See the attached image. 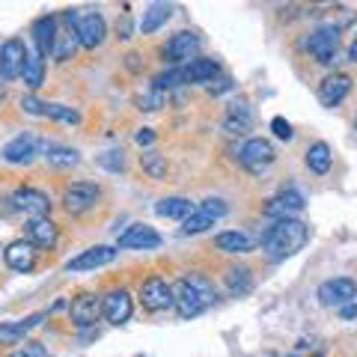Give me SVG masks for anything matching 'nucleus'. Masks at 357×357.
<instances>
[{
    "label": "nucleus",
    "mask_w": 357,
    "mask_h": 357,
    "mask_svg": "<svg viewBox=\"0 0 357 357\" xmlns=\"http://www.w3.org/2000/svg\"><path fill=\"white\" fill-rule=\"evenodd\" d=\"M310 241V227L298 218H283L274 220L262 236V250L268 253L271 262H283L289 256H295L298 250H304V244Z\"/></svg>",
    "instance_id": "1"
},
{
    "label": "nucleus",
    "mask_w": 357,
    "mask_h": 357,
    "mask_svg": "<svg viewBox=\"0 0 357 357\" xmlns=\"http://www.w3.org/2000/svg\"><path fill=\"white\" fill-rule=\"evenodd\" d=\"M215 286L203 274H188L173 286V307L182 319H194L215 304Z\"/></svg>",
    "instance_id": "2"
},
{
    "label": "nucleus",
    "mask_w": 357,
    "mask_h": 357,
    "mask_svg": "<svg viewBox=\"0 0 357 357\" xmlns=\"http://www.w3.org/2000/svg\"><path fill=\"white\" fill-rule=\"evenodd\" d=\"M223 215H227V203L220 197H208L182 220V232L185 236H199L208 227H215V220H220Z\"/></svg>",
    "instance_id": "3"
},
{
    "label": "nucleus",
    "mask_w": 357,
    "mask_h": 357,
    "mask_svg": "<svg viewBox=\"0 0 357 357\" xmlns=\"http://www.w3.org/2000/svg\"><path fill=\"white\" fill-rule=\"evenodd\" d=\"M337 48H340V27H333V24L319 27L316 33H310V39H307V51L325 66L337 60Z\"/></svg>",
    "instance_id": "4"
},
{
    "label": "nucleus",
    "mask_w": 357,
    "mask_h": 357,
    "mask_svg": "<svg viewBox=\"0 0 357 357\" xmlns=\"http://www.w3.org/2000/svg\"><path fill=\"white\" fill-rule=\"evenodd\" d=\"M98 197H102V191L93 182H75L63 191V206L69 215H84V211L98 206Z\"/></svg>",
    "instance_id": "5"
},
{
    "label": "nucleus",
    "mask_w": 357,
    "mask_h": 357,
    "mask_svg": "<svg viewBox=\"0 0 357 357\" xmlns=\"http://www.w3.org/2000/svg\"><path fill=\"white\" fill-rule=\"evenodd\" d=\"M197 51H199V39H197V33H191V30H182V33H176V36L164 45V60L167 63H173L176 69L178 66H188L191 60H197Z\"/></svg>",
    "instance_id": "6"
},
{
    "label": "nucleus",
    "mask_w": 357,
    "mask_h": 357,
    "mask_svg": "<svg viewBox=\"0 0 357 357\" xmlns=\"http://www.w3.org/2000/svg\"><path fill=\"white\" fill-rule=\"evenodd\" d=\"M319 301L325 307H345L351 304V301H357V283L351 280V277H333V280H325L319 286Z\"/></svg>",
    "instance_id": "7"
},
{
    "label": "nucleus",
    "mask_w": 357,
    "mask_h": 357,
    "mask_svg": "<svg viewBox=\"0 0 357 357\" xmlns=\"http://www.w3.org/2000/svg\"><path fill=\"white\" fill-rule=\"evenodd\" d=\"M140 304L149 312H161L173 307V286L164 280V277H149L146 283L140 286Z\"/></svg>",
    "instance_id": "8"
},
{
    "label": "nucleus",
    "mask_w": 357,
    "mask_h": 357,
    "mask_svg": "<svg viewBox=\"0 0 357 357\" xmlns=\"http://www.w3.org/2000/svg\"><path fill=\"white\" fill-rule=\"evenodd\" d=\"M241 167L244 170H250V173H262L265 167H271L274 164V146L268 143L265 137H250L248 143L241 146Z\"/></svg>",
    "instance_id": "9"
},
{
    "label": "nucleus",
    "mask_w": 357,
    "mask_h": 357,
    "mask_svg": "<svg viewBox=\"0 0 357 357\" xmlns=\"http://www.w3.org/2000/svg\"><path fill=\"white\" fill-rule=\"evenodd\" d=\"M27 60V45L21 39H6L0 45V81H15L24 69Z\"/></svg>",
    "instance_id": "10"
},
{
    "label": "nucleus",
    "mask_w": 357,
    "mask_h": 357,
    "mask_svg": "<svg viewBox=\"0 0 357 357\" xmlns=\"http://www.w3.org/2000/svg\"><path fill=\"white\" fill-rule=\"evenodd\" d=\"M304 194L295 191V188H286V191H280L277 197H271L268 203L262 206V211L268 218H277V220H283V218H295L304 211Z\"/></svg>",
    "instance_id": "11"
},
{
    "label": "nucleus",
    "mask_w": 357,
    "mask_h": 357,
    "mask_svg": "<svg viewBox=\"0 0 357 357\" xmlns=\"http://www.w3.org/2000/svg\"><path fill=\"white\" fill-rule=\"evenodd\" d=\"M105 36H107V24L98 13H86V15L77 18L75 39H77L81 48H98V45L105 42Z\"/></svg>",
    "instance_id": "12"
},
{
    "label": "nucleus",
    "mask_w": 357,
    "mask_h": 357,
    "mask_svg": "<svg viewBox=\"0 0 357 357\" xmlns=\"http://www.w3.org/2000/svg\"><path fill=\"white\" fill-rule=\"evenodd\" d=\"M116 259V248H107V244H96L89 250H81L75 259L66 262L69 271H96V268H105Z\"/></svg>",
    "instance_id": "13"
},
{
    "label": "nucleus",
    "mask_w": 357,
    "mask_h": 357,
    "mask_svg": "<svg viewBox=\"0 0 357 357\" xmlns=\"http://www.w3.org/2000/svg\"><path fill=\"white\" fill-rule=\"evenodd\" d=\"M69 316L77 328H93L98 321V316H102V298L93 295V292H81L72 301Z\"/></svg>",
    "instance_id": "14"
},
{
    "label": "nucleus",
    "mask_w": 357,
    "mask_h": 357,
    "mask_svg": "<svg viewBox=\"0 0 357 357\" xmlns=\"http://www.w3.org/2000/svg\"><path fill=\"white\" fill-rule=\"evenodd\" d=\"M351 86H354V81L345 72H333V75H328L325 81L319 84V102L325 105V107H337L345 96L351 93Z\"/></svg>",
    "instance_id": "15"
},
{
    "label": "nucleus",
    "mask_w": 357,
    "mask_h": 357,
    "mask_svg": "<svg viewBox=\"0 0 357 357\" xmlns=\"http://www.w3.org/2000/svg\"><path fill=\"white\" fill-rule=\"evenodd\" d=\"M116 244L122 250H155L161 244V236L152 227H146V223H134V227L122 232Z\"/></svg>",
    "instance_id": "16"
},
{
    "label": "nucleus",
    "mask_w": 357,
    "mask_h": 357,
    "mask_svg": "<svg viewBox=\"0 0 357 357\" xmlns=\"http://www.w3.org/2000/svg\"><path fill=\"white\" fill-rule=\"evenodd\" d=\"M134 312V304H131V295L126 289H114V292H107L102 298V316L110 321V325H122V321H128Z\"/></svg>",
    "instance_id": "17"
},
{
    "label": "nucleus",
    "mask_w": 357,
    "mask_h": 357,
    "mask_svg": "<svg viewBox=\"0 0 357 357\" xmlns=\"http://www.w3.org/2000/svg\"><path fill=\"white\" fill-rule=\"evenodd\" d=\"M13 203H15V211H24L30 218H45L51 211V199L42 191H36V188H18L13 194Z\"/></svg>",
    "instance_id": "18"
},
{
    "label": "nucleus",
    "mask_w": 357,
    "mask_h": 357,
    "mask_svg": "<svg viewBox=\"0 0 357 357\" xmlns=\"http://www.w3.org/2000/svg\"><path fill=\"white\" fill-rule=\"evenodd\" d=\"M30 36H33V45H36V51L42 54V57H48V54H54V45H57V18L54 15H42L33 21L30 27Z\"/></svg>",
    "instance_id": "19"
},
{
    "label": "nucleus",
    "mask_w": 357,
    "mask_h": 357,
    "mask_svg": "<svg viewBox=\"0 0 357 357\" xmlns=\"http://www.w3.org/2000/svg\"><path fill=\"white\" fill-rule=\"evenodd\" d=\"M3 259L15 274H30L36 268V248L30 241H13L3 250Z\"/></svg>",
    "instance_id": "20"
},
{
    "label": "nucleus",
    "mask_w": 357,
    "mask_h": 357,
    "mask_svg": "<svg viewBox=\"0 0 357 357\" xmlns=\"http://www.w3.org/2000/svg\"><path fill=\"white\" fill-rule=\"evenodd\" d=\"M36 137L33 134H18V137H13L3 146V152H0V158H3L6 164H30L33 158H36Z\"/></svg>",
    "instance_id": "21"
},
{
    "label": "nucleus",
    "mask_w": 357,
    "mask_h": 357,
    "mask_svg": "<svg viewBox=\"0 0 357 357\" xmlns=\"http://www.w3.org/2000/svg\"><path fill=\"white\" fill-rule=\"evenodd\" d=\"M60 238V229L57 223H51L48 218H30L27 223V241L33 248H42V250H51Z\"/></svg>",
    "instance_id": "22"
},
{
    "label": "nucleus",
    "mask_w": 357,
    "mask_h": 357,
    "mask_svg": "<svg viewBox=\"0 0 357 357\" xmlns=\"http://www.w3.org/2000/svg\"><path fill=\"white\" fill-rule=\"evenodd\" d=\"M45 319V312H36V316H27L21 321H3L0 325V345H15L27 337V333L39 325V321Z\"/></svg>",
    "instance_id": "23"
},
{
    "label": "nucleus",
    "mask_w": 357,
    "mask_h": 357,
    "mask_svg": "<svg viewBox=\"0 0 357 357\" xmlns=\"http://www.w3.org/2000/svg\"><path fill=\"white\" fill-rule=\"evenodd\" d=\"M218 72H220V66L215 60L197 57L188 66H182V81L185 84H208V81H215L218 77Z\"/></svg>",
    "instance_id": "24"
},
{
    "label": "nucleus",
    "mask_w": 357,
    "mask_h": 357,
    "mask_svg": "<svg viewBox=\"0 0 357 357\" xmlns=\"http://www.w3.org/2000/svg\"><path fill=\"white\" fill-rule=\"evenodd\" d=\"M223 283H227L229 295L241 298L253 289V274H250L248 265H232V268H227V274H223Z\"/></svg>",
    "instance_id": "25"
},
{
    "label": "nucleus",
    "mask_w": 357,
    "mask_h": 357,
    "mask_svg": "<svg viewBox=\"0 0 357 357\" xmlns=\"http://www.w3.org/2000/svg\"><path fill=\"white\" fill-rule=\"evenodd\" d=\"M215 248L220 253H250L253 250V238L248 232H238V229H229V232H220L215 238Z\"/></svg>",
    "instance_id": "26"
},
{
    "label": "nucleus",
    "mask_w": 357,
    "mask_h": 357,
    "mask_svg": "<svg viewBox=\"0 0 357 357\" xmlns=\"http://www.w3.org/2000/svg\"><path fill=\"white\" fill-rule=\"evenodd\" d=\"M21 77L30 89H39L45 81V57L36 48H27V60H24V69H21Z\"/></svg>",
    "instance_id": "27"
},
{
    "label": "nucleus",
    "mask_w": 357,
    "mask_h": 357,
    "mask_svg": "<svg viewBox=\"0 0 357 357\" xmlns=\"http://www.w3.org/2000/svg\"><path fill=\"white\" fill-rule=\"evenodd\" d=\"M250 122H253V110H250V105L244 102H232L229 105V110H227V131H232V134H244L250 128Z\"/></svg>",
    "instance_id": "28"
},
{
    "label": "nucleus",
    "mask_w": 357,
    "mask_h": 357,
    "mask_svg": "<svg viewBox=\"0 0 357 357\" xmlns=\"http://www.w3.org/2000/svg\"><path fill=\"white\" fill-rule=\"evenodd\" d=\"M155 211H158V218L185 220V218L194 211V206H191V199H185V197H164V199H158Z\"/></svg>",
    "instance_id": "29"
},
{
    "label": "nucleus",
    "mask_w": 357,
    "mask_h": 357,
    "mask_svg": "<svg viewBox=\"0 0 357 357\" xmlns=\"http://www.w3.org/2000/svg\"><path fill=\"white\" fill-rule=\"evenodd\" d=\"M331 164H333V152L325 140H316L312 146L307 149V167L312 173H319V176H325L331 170Z\"/></svg>",
    "instance_id": "30"
},
{
    "label": "nucleus",
    "mask_w": 357,
    "mask_h": 357,
    "mask_svg": "<svg viewBox=\"0 0 357 357\" xmlns=\"http://www.w3.org/2000/svg\"><path fill=\"white\" fill-rule=\"evenodd\" d=\"M170 15H173V6L170 3H152L146 13H143V21H140V30L146 33H155L158 27H164L167 21H170Z\"/></svg>",
    "instance_id": "31"
},
{
    "label": "nucleus",
    "mask_w": 357,
    "mask_h": 357,
    "mask_svg": "<svg viewBox=\"0 0 357 357\" xmlns=\"http://www.w3.org/2000/svg\"><path fill=\"white\" fill-rule=\"evenodd\" d=\"M45 158H48V164H54V167H75L77 161H81V155H77L75 149H69V146H48Z\"/></svg>",
    "instance_id": "32"
},
{
    "label": "nucleus",
    "mask_w": 357,
    "mask_h": 357,
    "mask_svg": "<svg viewBox=\"0 0 357 357\" xmlns=\"http://www.w3.org/2000/svg\"><path fill=\"white\" fill-rule=\"evenodd\" d=\"M178 84H185V81H182V69H176V66H173V69H167V72H161V75H155L152 89L164 96L167 89H176Z\"/></svg>",
    "instance_id": "33"
},
{
    "label": "nucleus",
    "mask_w": 357,
    "mask_h": 357,
    "mask_svg": "<svg viewBox=\"0 0 357 357\" xmlns=\"http://www.w3.org/2000/svg\"><path fill=\"white\" fill-rule=\"evenodd\" d=\"M140 164H143V170H146L152 178H164L167 176V158H164V155H158V152H143Z\"/></svg>",
    "instance_id": "34"
},
{
    "label": "nucleus",
    "mask_w": 357,
    "mask_h": 357,
    "mask_svg": "<svg viewBox=\"0 0 357 357\" xmlns=\"http://www.w3.org/2000/svg\"><path fill=\"white\" fill-rule=\"evenodd\" d=\"M48 119H57V122H69V126H75V122H81V114H77L75 107H66V105H48L45 102V114Z\"/></svg>",
    "instance_id": "35"
},
{
    "label": "nucleus",
    "mask_w": 357,
    "mask_h": 357,
    "mask_svg": "<svg viewBox=\"0 0 357 357\" xmlns=\"http://www.w3.org/2000/svg\"><path fill=\"white\" fill-rule=\"evenodd\" d=\"M75 45H77L75 33H63V36H57V45H54V57H57L60 63L69 60L72 54H75Z\"/></svg>",
    "instance_id": "36"
},
{
    "label": "nucleus",
    "mask_w": 357,
    "mask_h": 357,
    "mask_svg": "<svg viewBox=\"0 0 357 357\" xmlns=\"http://www.w3.org/2000/svg\"><path fill=\"white\" fill-rule=\"evenodd\" d=\"M98 164H102L105 170H110V173H122L126 170V155H122L119 149H110L105 155H98Z\"/></svg>",
    "instance_id": "37"
},
{
    "label": "nucleus",
    "mask_w": 357,
    "mask_h": 357,
    "mask_svg": "<svg viewBox=\"0 0 357 357\" xmlns=\"http://www.w3.org/2000/svg\"><path fill=\"white\" fill-rule=\"evenodd\" d=\"M137 105H140V110H158L164 105V96L152 89V93H146V96H137Z\"/></svg>",
    "instance_id": "38"
},
{
    "label": "nucleus",
    "mask_w": 357,
    "mask_h": 357,
    "mask_svg": "<svg viewBox=\"0 0 357 357\" xmlns=\"http://www.w3.org/2000/svg\"><path fill=\"white\" fill-rule=\"evenodd\" d=\"M271 131H274L280 140H292V137H295L292 126H289V122H286L283 116H274V119H271Z\"/></svg>",
    "instance_id": "39"
},
{
    "label": "nucleus",
    "mask_w": 357,
    "mask_h": 357,
    "mask_svg": "<svg viewBox=\"0 0 357 357\" xmlns=\"http://www.w3.org/2000/svg\"><path fill=\"white\" fill-rule=\"evenodd\" d=\"M9 357H48V349H45L42 342H27L21 351H15V354H9Z\"/></svg>",
    "instance_id": "40"
},
{
    "label": "nucleus",
    "mask_w": 357,
    "mask_h": 357,
    "mask_svg": "<svg viewBox=\"0 0 357 357\" xmlns=\"http://www.w3.org/2000/svg\"><path fill=\"white\" fill-rule=\"evenodd\" d=\"M21 107H24L27 114H33V116H42L45 114V102H39L36 96H24V98H21Z\"/></svg>",
    "instance_id": "41"
},
{
    "label": "nucleus",
    "mask_w": 357,
    "mask_h": 357,
    "mask_svg": "<svg viewBox=\"0 0 357 357\" xmlns=\"http://www.w3.org/2000/svg\"><path fill=\"white\" fill-rule=\"evenodd\" d=\"M134 140H137V146H152V143H155V131L152 128H140L137 134H134Z\"/></svg>",
    "instance_id": "42"
},
{
    "label": "nucleus",
    "mask_w": 357,
    "mask_h": 357,
    "mask_svg": "<svg viewBox=\"0 0 357 357\" xmlns=\"http://www.w3.org/2000/svg\"><path fill=\"white\" fill-rule=\"evenodd\" d=\"M116 30H119V39H131V21H128V15H122Z\"/></svg>",
    "instance_id": "43"
},
{
    "label": "nucleus",
    "mask_w": 357,
    "mask_h": 357,
    "mask_svg": "<svg viewBox=\"0 0 357 357\" xmlns=\"http://www.w3.org/2000/svg\"><path fill=\"white\" fill-rule=\"evenodd\" d=\"M340 316H342V319H357V301H351V304L340 307Z\"/></svg>",
    "instance_id": "44"
},
{
    "label": "nucleus",
    "mask_w": 357,
    "mask_h": 357,
    "mask_svg": "<svg viewBox=\"0 0 357 357\" xmlns=\"http://www.w3.org/2000/svg\"><path fill=\"white\" fill-rule=\"evenodd\" d=\"M208 89L215 96H220V93H227V89H232V81H229V77H223V81H218V86H208Z\"/></svg>",
    "instance_id": "45"
},
{
    "label": "nucleus",
    "mask_w": 357,
    "mask_h": 357,
    "mask_svg": "<svg viewBox=\"0 0 357 357\" xmlns=\"http://www.w3.org/2000/svg\"><path fill=\"white\" fill-rule=\"evenodd\" d=\"M349 60L357 63V33H354V39H351V45H349Z\"/></svg>",
    "instance_id": "46"
},
{
    "label": "nucleus",
    "mask_w": 357,
    "mask_h": 357,
    "mask_svg": "<svg viewBox=\"0 0 357 357\" xmlns=\"http://www.w3.org/2000/svg\"><path fill=\"white\" fill-rule=\"evenodd\" d=\"M289 357H298V354H289Z\"/></svg>",
    "instance_id": "47"
},
{
    "label": "nucleus",
    "mask_w": 357,
    "mask_h": 357,
    "mask_svg": "<svg viewBox=\"0 0 357 357\" xmlns=\"http://www.w3.org/2000/svg\"><path fill=\"white\" fill-rule=\"evenodd\" d=\"M354 128H357V122H354Z\"/></svg>",
    "instance_id": "48"
}]
</instances>
